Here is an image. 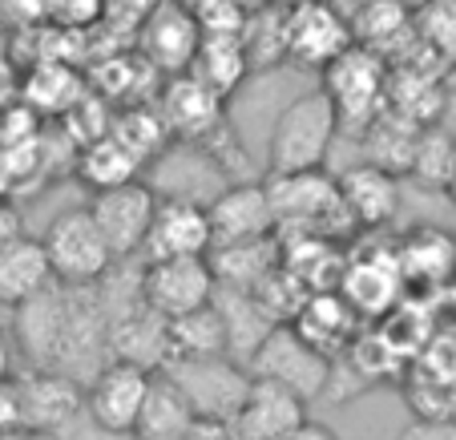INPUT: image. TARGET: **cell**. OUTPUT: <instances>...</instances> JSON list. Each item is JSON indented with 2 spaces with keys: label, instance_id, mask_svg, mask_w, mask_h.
Returning <instances> with one entry per match:
<instances>
[{
  "label": "cell",
  "instance_id": "obj_41",
  "mask_svg": "<svg viewBox=\"0 0 456 440\" xmlns=\"http://www.w3.org/2000/svg\"><path fill=\"white\" fill-rule=\"evenodd\" d=\"M0 440H61L57 432L45 428H28V424H17V428H0Z\"/></svg>",
  "mask_w": 456,
  "mask_h": 440
},
{
  "label": "cell",
  "instance_id": "obj_36",
  "mask_svg": "<svg viewBox=\"0 0 456 440\" xmlns=\"http://www.w3.org/2000/svg\"><path fill=\"white\" fill-rule=\"evenodd\" d=\"M396 440H456V416L452 420H432V416H416Z\"/></svg>",
  "mask_w": 456,
  "mask_h": 440
},
{
  "label": "cell",
  "instance_id": "obj_2",
  "mask_svg": "<svg viewBox=\"0 0 456 440\" xmlns=\"http://www.w3.org/2000/svg\"><path fill=\"white\" fill-rule=\"evenodd\" d=\"M271 199H275L279 231L311 234V239H344L347 231H360L347 215L339 182L328 170H299V174H271Z\"/></svg>",
  "mask_w": 456,
  "mask_h": 440
},
{
  "label": "cell",
  "instance_id": "obj_11",
  "mask_svg": "<svg viewBox=\"0 0 456 440\" xmlns=\"http://www.w3.org/2000/svg\"><path fill=\"white\" fill-rule=\"evenodd\" d=\"M174 380L186 388L190 404L199 416H215V420H231L239 412L242 396L250 388V368L234 355H215V360H170L166 363Z\"/></svg>",
  "mask_w": 456,
  "mask_h": 440
},
{
  "label": "cell",
  "instance_id": "obj_18",
  "mask_svg": "<svg viewBox=\"0 0 456 440\" xmlns=\"http://www.w3.org/2000/svg\"><path fill=\"white\" fill-rule=\"evenodd\" d=\"M110 360H134L158 371L174 360L170 352V320L146 307V299L129 303L126 311L110 315Z\"/></svg>",
  "mask_w": 456,
  "mask_h": 440
},
{
  "label": "cell",
  "instance_id": "obj_37",
  "mask_svg": "<svg viewBox=\"0 0 456 440\" xmlns=\"http://www.w3.org/2000/svg\"><path fill=\"white\" fill-rule=\"evenodd\" d=\"M182 440H239L231 420H215V416H199V420L190 424V432Z\"/></svg>",
  "mask_w": 456,
  "mask_h": 440
},
{
  "label": "cell",
  "instance_id": "obj_24",
  "mask_svg": "<svg viewBox=\"0 0 456 440\" xmlns=\"http://www.w3.org/2000/svg\"><path fill=\"white\" fill-rule=\"evenodd\" d=\"M158 89H162V73L150 65L142 49L118 53V57L97 65L94 94L105 97L110 105H118V110H126V105H146V97H158Z\"/></svg>",
  "mask_w": 456,
  "mask_h": 440
},
{
  "label": "cell",
  "instance_id": "obj_10",
  "mask_svg": "<svg viewBox=\"0 0 456 440\" xmlns=\"http://www.w3.org/2000/svg\"><path fill=\"white\" fill-rule=\"evenodd\" d=\"M223 105L226 97L215 94L194 73H174L158 89V113H162L166 130H170L174 142H186V146H207L223 130L226 126Z\"/></svg>",
  "mask_w": 456,
  "mask_h": 440
},
{
  "label": "cell",
  "instance_id": "obj_38",
  "mask_svg": "<svg viewBox=\"0 0 456 440\" xmlns=\"http://www.w3.org/2000/svg\"><path fill=\"white\" fill-rule=\"evenodd\" d=\"M20 424V392H17V376L0 380V428H17Z\"/></svg>",
  "mask_w": 456,
  "mask_h": 440
},
{
  "label": "cell",
  "instance_id": "obj_17",
  "mask_svg": "<svg viewBox=\"0 0 456 440\" xmlns=\"http://www.w3.org/2000/svg\"><path fill=\"white\" fill-rule=\"evenodd\" d=\"M408 291L404 275H400L396 250H368L355 255L339 275V295L352 303L355 315L363 320H379L387 311H396L400 295Z\"/></svg>",
  "mask_w": 456,
  "mask_h": 440
},
{
  "label": "cell",
  "instance_id": "obj_28",
  "mask_svg": "<svg viewBox=\"0 0 456 440\" xmlns=\"http://www.w3.org/2000/svg\"><path fill=\"white\" fill-rule=\"evenodd\" d=\"M242 45H247V57H250V69L255 73H267L275 65L287 61V4H258V9L247 12L239 29Z\"/></svg>",
  "mask_w": 456,
  "mask_h": 440
},
{
  "label": "cell",
  "instance_id": "obj_44",
  "mask_svg": "<svg viewBox=\"0 0 456 440\" xmlns=\"http://www.w3.org/2000/svg\"><path fill=\"white\" fill-rule=\"evenodd\" d=\"M275 4H295V0H275Z\"/></svg>",
  "mask_w": 456,
  "mask_h": 440
},
{
  "label": "cell",
  "instance_id": "obj_32",
  "mask_svg": "<svg viewBox=\"0 0 456 440\" xmlns=\"http://www.w3.org/2000/svg\"><path fill=\"white\" fill-rule=\"evenodd\" d=\"M352 33L360 45L387 53V41L408 33V9L400 0H368L352 12Z\"/></svg>",
  "mask_w": 456,
  "mask_h": 440
},
{
  "label": "cell",
  "instance_id": "obj_8",
  "mask_svg": "<svg viewBox=\"0 0 456 440\" xmlns=\"http://www.w3.org/2000/svg\"><path fill=\"white\" fill-rule=\"evenodd\" d=\"M218 295V275L210 255H186V259H146L142 271V299L166 320H178L186 311L202 307Z\"/></svg>",
  "mask_w": 456,
  "mask_h": 440
},
{
  "label": "cell",
  "instance_id": "obj_29",
  "mask_svg": "<svg viewBox=\"0 0 456 440\" xmlns=\"http://www.w3.org/2000/svg\"><path fill=\"white\" fill-rule=\"evenodd\" d=\"M408 408L416 416H432V420H452L456 416V376L452 368H436V363L424 355L420 363L408 376Z\"/></svg>",
  "mask_w": 456,
  "mask_h": 440
},
{
  "label": "cell",
  "instance_id": "obj_39",
  "mask_svg": "<svg viewBox=\"0 0 456 440\" xmlns=\"http://www.w3.org/2000/svg\"><path fill=\"white\" fill-rule=\"evenodd\" d=\"M20 234H25V223H20V215L12 207H4V202H0V250L9 247L12 239H20Z\"/></svg>",
  "mask_w": 456,
  "mask_h": 440
},
{
  "label": "cell",
  "instance_id": "obj_35",
  "mask_svg": "<svg viewBox=\"0 0 456 440\" xmlns=\"http://www.w3.org/2000/svg\"><path fill=\"white\" fill-rule=\"evenodd\" d=\"M158 4H162V0H105V12H110L118 25L142 29V20H146Z\"/></svg>",
  "mask_w": 456,
  "mask_h": 440
},
{
  "label": "cell",
  "instance_id": "obj_23",
  "mask_svg": "<svg viewBox=\"0 0 456 440\" xmlns=\"http://www.w3.org/2000/svg\"><path fill=\"white\" fill-rule=\"evenodd\" d=\"M355 320H360V315H355L352 303H347L339 291H311V299L295 311V328L328 355L352 347Z\"/></svg>",
  "mask_w": 456,
  "mask_h": 440
},
{
  "label": "cell",
  "instance_id": "obj_14",
  "mask_svg": "<svg viewBox=\"0 0 456 440\" xmlns=\"http://www.w3.org/2000/svg\"><path fill=\"white\" fill-rule=\"evenodd\" d=\"M307 420V396L271 376H250V388L234 412L239 440H287Z\"/></svg>",
  "mask_w": 456,
  "mask_h": 440
},
{
  "label": "cell",
  "instance_id": "obj_31",
  "mask_svg": "<svg viewBox=\"0 0 456 440\" xmlns=\"http://www.w3.org/2000/svg\"><path fill=\"white\" fill-rule=\"evenodd\" d=\"M28 102L41 113H69L73 105L86 97L81 77L65 65V61H41L33 73H28Z\"/></svg>",
  "mask_w": 456,
  "mask_h": 440
},
{
  "label": "cell",
  "instance_id": "obj_9",
  "mask_svg": "<svg viewBox=\"0 0 456 440\" xmlns=\"http://www.w3.org/2000/svg\"><path fill=\"white\" fill-rule=\"evenodd\" d=\"M158 199H162V194H158L150 182L134 178V182H121V186L94 191V199L86 202L89 215H94L97 226H102V234L110 239L118 263L129 259V255H142L150 223H154Z\"/></svg>",
  "mask_w": 456,
  "mask_h": 440
},
{
  "label": "cell",
  "instance_id": "obj_22",
  "mask_svg": "<svg viewBox=\"0 0 456 440\" xmlns=\"http://www.w3.org/2000/svg\"><path fill=\"white\" fill-rule=\"evenodd\" d=\"M194 420H199V412L190 404L186 388L166 368H158L154 380H150L146 404H142L138 428H134L129 440H182Z\"/></svg>",
  "mask_w": 456,
  "mask_h": 440
},
{
  "label": "cell",
  "instance_id": "obj_1",
  "mask_svg": "<svg viewBox=\"0 0 456 440\" xmlns=\"http://www.w3.org/2000/svg\"><path fill=\"white\" fill-rule=\"evenodd\" d=\"M344 130L331 97L319 89L291 97L279 110L267 142V170L271 174H299V170H323L331 154V142Z\"/></svg>",
  "mask_w": 456,
  "mask_h": 440
},
{
  "label": "cell",
  "instance_id": "obj_7",
  "mask_svg": "<svg viewBox=\"0 0 456 440\" xmlns=\"http://www.w3.org/2000/svg\"><path fill=\"white\" fill-rule=\"evenodd\" d=\"M352 45V17H344L331 0H295V4H287V61L323 73Z\"/></svg>",
  "mask_w": 456,
  "mask_h": 440
},
{
  "label": "cell",
  "instance_id": "obj_43",
  "mask_svg": "<svg viewBox=\"0 0 456 440\" xmlns=\"http://www.w3.org/2000/svg\"><path fill=\"white\" fill-rule=\"evenodd\" d=\"M444 194L456 202V154H452V166H448V178H444Z\"/></svg>",
  "mask_w": 456,
  "mask_h": 440
},
{
  "label": "cell",
  "instance_id": "obj_12",
  "mask_svg": "<svg viewBox=\"0 0 456 440\" xmlns=\"http://www.w3.org/2000/svg\"><path fill=\"white\" fill-rule=\"evenodd\" d=\"M210 250H215L210 202L186 199V194H162L142 255L146 259H186V255H210Z\"/></svg>",
  "mask_w": 456,
  "mask_h": 440
},
{
  "label": "cell",
  "instance_id": "obj_3",
  "mask_svg": "<svg viewBox=\"0 0 456 440\" xmlns=\"http://www.w3.org/2000/svg\"><path fill=\"white\" fill-rule=\"evenodd\" d=\"M387 81H392V69H387V57L379 49L355 41L352 49L339 53L323 69V94L336 105L339 126L368 130L387 105Z\"/></svg>",
  "mask_w": 456,
  "mask_h": 440
},
{
  "label": "cell",
  "instance_id": "obj_26",
  "mask_svg": "<svg viewBox=\"0 0 456 440\" xmlns=\"http://www.w3.org/2000/svg\"><path fill=\"white\" fill-rule=\"evenodd\" d=\"M170 352L174 360H215L231 355V328L215 299L170 320Z\"/></svg>",
  "mask_w": 456,
  "mask_h": 440
},
{
  "label": "cell",
  "instance_id": "obj_42",
  "mask_svg": "<svg viewBox=\"0 0 456 440\" xmlns=\"http://www.w3.org/2000/svg\"><path fill=\"white\" fill-rule=\"evenodd\" d=\"M9 376H12V352L4 344V336H0V380H9Z\"/></svg>",
  "mask_w": 456,
  "mask_h": 440
},
{
  "label": "cell",
  "instance_id": "obj_40",
  "mask_svg": "<svg viewBox=\"0 0 456 440\" xmlns=\"http://www.w3.org/2000/svg\"><path fill=\"white\" fill-rule=\"evenodd\" d=\"M287 440H339V436L328 428V424H315V420H311V416H307V420H303L299 428H295Z\"/></svg>",
  "mask_w": 456,
  "mask_h": 440
},
{
  "label": "cell",
  "instance_id": "obj_20",
  "mask_svg": "<svg viewBox=\"0 0 456 440\" xmlns=\"http://www.w3.org/2000/svg\"><path fill=\"white\" fill-rule=\"evenodd\" d=\"M396 263L408 287L436 291V287L456 279V239L448 231H436V226L408 231L404 242L396 247Z\"/></svg>",
  "mask_w": 456,
  "mask_h": 440
},
{
  "label": "cell",
  "instance_id": "obj_6",
  "mask_svg": "<svg viewBox=\"0 0 456 440\" xmlns=\"http://www.w3.org/2000/svg\"><path fill=\"white\" fill-rule=\"evenodd\" d=\"M154 371L134 360H105L86 380V420H94L105 436H134L142 404Z\"/></svg>",
  "mask_w": 456,
  "mask_h": 440
},
{
  "label": "cell",
  "instance_id": "obj_15",
  "mask_svg": "<svg viewBox=\"0 0 456 440\" xmlns=\"http://www.w3.org/2000/svg\"><path fill=\"white\" fill-rule=\"evenodd\" d=\"M202 45V25L182 0H162L138 29V49L162 77L186 73Z\"/></svg>",
  "mask_w": 456,
  "mask_h": 440
},
{
  "label": "cell",
  "instance_id": "obj_16",
  "mask_svg": "<svg viewBox=\"0 0 456 440\" xmlns=\"http://www.w3.org/2000/svg\"><path fill=\"white\" fill-rule=\"evenodd\" d=\"M20 392V424L45 432H65V424H73L86 412V384L73 380L69 371L57 368H33L25 376H17Z\"/></svg>",
  "mask_w": 456,
  "mask_h": 440
},
{
  "label": "cell",
  "instance_id": "obj_21",
  "mask_svg": "<svg viewBox=\"0 0 456 440\" xmlns=\"http://www.w3.org/2000/svg\"><path fill=\"white\" fill-rule=\"evenodd\" d=\"M57 283L49 263V250H45V239H33V234H20L9 247L0 250V303L17 311L20 303L37 299L41 291Z\"/></svg>",
  "mask_w": 456,
  "mask_h": 440
},
{
  "label": "cell",
  "instance_id": "obj_33",
  "mask_svg": "<svg viewBox=\"0 0 456 440\" xmlns=\"http://www.w3.org/2000/svg\"><path fill=\"white\" fill-rule=\"evenodd\" d=\"M416 41L436 57L456 61V0H428L416 12Z\"/></svg>",
  "mask_w": 456,
  "mask_h": 440
},
{
  "label": "cell",
  "instance_id": "obj_25",
  "mask_svg": "<svg viewBox=\"0 0 456 440\" xmlns=\"http://www.w3.org/2000/svg\"><path fill=\"white\" fill-rule=\"evenodd\" d=\"M186 73H194L199 81H207L215 94L231 97L242 89V81L250 77V57L247 45H242L239 33H202V45L194 53V65Z\"/></svg>",
  "mask_w": 456,
  "mask_h": 440
},
{
  "label": "cell",
  "instance_id": "obj_30",
  "mask_svg": "<svg viewBox=\"0 0 456 440\" xmlns=\"http://www.w3.org/2000/svg\"><path fill=\"white\" fill-rule=\"evenodd\" d=\"M110 134L126 142V146L134 150V154H138L146 166L162 154L166 142H174L170 130H166L162 113H158V105H126V110H113Z\"/></svg>",
  "mask_w": 456,
  "mask_h": 440
},
{
  "label": "cell",
  "instance_id": "obj_4",
  "mask_svg": "<svg viewBox=\"0 0 456 440\" xmlns=\"http://www.w3.org/2000/svg\"><path fill=\"white\" fill-rule=\"evenodd\" d=\"M41 239H45V250H49L53 275H57V283H65V287L102 283V279L113 271V263H118L110 239L102 234V226H97V218L89 215V207L57 215Z\"/></svg>",
  "mask_w": 456,
  "mask_h": 440
},
{
  "label": "cell",
  "instance_id": "obj_13",
  "mask_svg": "<svg viewBox=\"0 0 456 440\" xmlns=\"http://www.w3.org/2000/svg\"><path fill=\"white\" fill-rule=\"evenodd\" d=\"M210 226H215V247L226 242H258L279 234L275 199L267 182H231L210 199Z\"/></svg>",
  "mask_w": 456,
  "mask_h": 440
},
{
  "label": "cell",
  "instance_id": "obj_27",
  "mask_svg": "<svg viewBox=\"0 0 456 440\" xmlns=\"http://www.w3.org/2000/svg\"><path fill=\"white\" fill-rule=\"evenodd\" d=\"M142 170H146V162H142L121 138H113V134H105V138H97V142H89V146L77 150V178L86 182L89 191H105V186L134 182Z\"/></svg>",
  "mask_w": 456,
  "mask_h": 440
},
{
  "label": "cell",
  "instance_id": "obj_19",
  "mask_svg": "<svg viewBox=\"0 0 456 440\" xmlns=\"http://www.w3.org/2000/svg\"><path fill=\"white\" fill-rule=\"evenodd\" d=\"M339 194H344L347 215L355 218L360 231H376V226L392 223L400 210V174L387 166L363 162L339 174Z\"/></svg>",
  "mask_w": 456,
  "mask_h": 440
},
{
  "label": "cell",
  "instance_id": "obj_34",
  "mask_svg": "<svg viewBox=\"0 0 456 440\" xmlns=\"http://www.w3.org/2000/svg\"><path fill=\"white\" fill-rule=\"evenodd\" d=\"M182 4L194 12L202 33H239L247 20V9L239 0H182Z\"/></svg>",
  "mask_w": 456,
  "mask_h": 440
},
{
  "label": "cell",
  "instance_id": "obj_5",
  "mask_svg": "<svg viewBox=\"0 0 456 440\" xmlns=\"http://www.w3.org/2000/svg\"><path fill=\"white\" fill-rule=\"evenodd\" d=\"M247 368H250V376H271V380L291 384V388L303 392L307 400L323 396V392L331 388V376H336L331 355L319 352V347L295 328V320L275 323V328L267 331V339L255 347Z\"/></svg>",
  "mask_w": 456,
  "mask_h": 440
}]
</instances>
